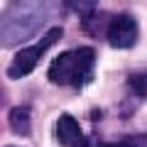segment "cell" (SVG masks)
Returning a JSON list of instances; mask_svg holds the SVG:
<instances>
[{
    "label": "cell",
    "mask_w": 147,
    "mask_h": 147,
    "mask_svg": "<svg viewBox=\"0 0 147 147\" xmlns=\"http://www.w3.org/2000/svg\"><path fill=\"white\" fill-rule=\"evenodd\" d=\"M96 52L91 47H79L71 52H64L49 64V81L59 86H74L81 88L93 76Z\"/></svg>",
    "instance_id": "cell-1"
},
{
    "label": "cell",
    "mask_w": 147,
    "mask_h": 147,
    "mask_svg": "<svg viewBox=\"0 0 147 147\" xmlns=\"http://www.w3.org/2000/svg\"><path fill=\"white\" fill-rule=\"evenodd\" d=\"M57 39H61V30L54 27V30H49L37 44H32V47H27V49H20V54H15V59H12L10 66H7V76H10V79H22V76L32 74L34 66L39 64V59L44 57V52H47Z\"/></svg>",
    "instance_id": "cell-2"
},
{
    "label": "cell",
    "mask_w": 147,
    "mask_h": 147,
    "mask_svg": "<svg viewBox=\"0 0 147 147\" xmlns=\"http://www.w3.org/2000/svg\"><path fill=\"white\" fill-rule=\"evenodd\" d=\"M137 20L130 15V12H118L108 20V27H105V39H108L110 47L115 49H130L132 44L137 42Z\"/></svg>",
    "instance_id": "cell-3"
},
{
    "label": "cell",
    "mask_w": 147,
    "mask_h": 147,
    "mask_svg": "<svg viewBox=\"0 0 147 147\" xmlns=\"http://www.w3.org/2000/svg\"><path fill=\"white\" fill-rule=\"evenodd\" d=\"M57 140L61 142L64 147H86L88 145V140H86L79 120L71 118L69 113L59 115V120H57Z\"/></svg>",
    "instance_id": "cell-4"
},
{
    "label": "cell",
    "mask_w": 147,
    "mask_h": 147,
    "mask_svg": "<svg viewBox=\"0 0 147 147\" xmlns=\"http://www.w3.org/2000/svg\"><path fill=\"white\" fill-rule=\"evenodd\" d=\"M10 127L17 132V135L27 137L32 130V118H30V108L27 105H20V108L10 110Z\"/></svg>",
    "instance_id": "cell-5"
},
{
    "label": "cell",
    "mask_w": 147,
    "mask_h": 147,
    "mask_svg": "<svg viewBox=\"0 0 147 147\" xmlns=\"http://www.w3.org/2000/svg\"><path fill=\"white\" fill-rule=\"evenodd\" d=\"M127 86H130L132 93L137 96H145L147 98V71H135L127 76Z\"/></svg>",
    "instance_id": "cell-6"
},
{
    "label": "cell",
    "mask_w": 147,
    "mask_h": 147,
    "mask_svg": "<svg viewBox=\"0 0 147 147\" xmlns=\"http://www.w3.org/2000/svg\"><path fill=\"white\" fill-rule=\"evenodd\" d=\"M64 5L69 7V10L79 12V15H91V12H96V7H98V0H64Z\"/></svg>",
    "instance_id": "cell-7"
},
{
    "label": "cell",
    "mask_w": 147,
    "mask_h": 147,
    "mask_svg": "<svg viewBox=\"0 0 147 147\" xmlns=\"http://www.w3.org/2000/svg\"><path fill=\"white\" fill-rule=\"evenodd\" d=\"M98 147H135V145H130V142H103Z\"/></svg>",
    "instance_id": "cell-8"
},
{
    "label": "cell",
    "mask_w": 147,
    "mask_h": 147,
    "mask_svg": "<svg viewBox=\"0 0 147 147\" xmlns=\"http://www.w3.org/2000/svg\"><path fill=\"white\" fill-rule=\"evenodd\" d=\"M0 100H3V88H0Z\"/></svg>",
    "instance_id": "cell-9"
}]
</instances>
